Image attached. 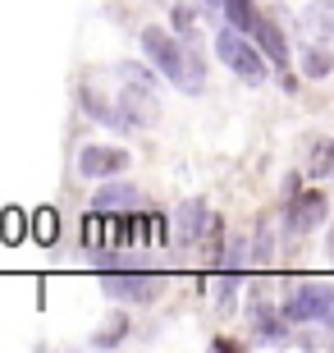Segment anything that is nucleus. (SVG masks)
<instances>
[{"instance_id":"obj_1","label":"nucleus","mask_w":334,"mask_h":353,"mask_svg":"<svg viewBox=\"0 0 334 353\" xmlns=\"http://www.w3.org/2000/svg\"><path fill=\"white\" fill-rule=\"evenodd\" d=\"M284 316H289L293 326H302V321H321L325 330H334V289L316 285V280L298 285L293 294L284 299Z\"/></svg>"},{"instance_id":"obj_2","label":"nucleus","mask_w":334,"mask_h":353,"mask_svg":"<svg viewBox=\"0 0 334 353\" xmlns=\"http://www.w3.org/2000/svg\"><path fill=\"white\" fill-rule=\"evenodd\" d=\"M216 55L243 83H252V88H257V83H266V60H261V51L252 46V41L238 37V28H220V32H216Z\"/></svg>"},{"instance_id":"obj_3","label":"nucleus","mask_w":334,"mask_h":353,"mask_svg":"<svg viewBox=\"0 0 334 353\" xmlns=\"http://www.w3.org/2000/svg\"><path fill=\"white\" fill-rule=\"evenodd\" d=\"M142 51L174 88H183V46L174 37H165L160 28H142Z\"/></svg>"},{"instance_id":"obj_4","label":"nucleus","mask_w":334,"mask_h":353,"mask_svg":"<svg viewBox=\"0 0 334 353\" xmlns=\"http://www.w3.org/2000/svg\"><path fill=\"white\" fill-rule=\"evenodd\" d=\"M101 289L110 299H124V303H152L160 294V280L156 275H142V271H105Z\"/></svg>"},{"instance_id":"obj_5","label":"nucleus","mask_w":334,"mask_h":353,"mask_svg":"<svg viewBox=\"0 0 334 353\" xmlns=\"http://www.w3.org/2000/svg\"><path fill=\"white\" fill-rule=\"evenodd\" d=\"M119 105L129 110L133 129H152L156 119H160V101H156V83H147V79H124V97H119Z\"/></svg>"},{"instance_id":"obj_6","label":"nucleus","mask_w":334,"mask_h":353,"mask_svg":"<svg viewBox=\"0 0 334 353\" xmlns=\"http://www.w3.org/2000/svg\"><path fill=\"white\" fill-rule=\"evenodd\" d=\"M330 216V202H325L321 188H307V193L293 197V211H289V234H307Z\"/></svg>"},{"instance_id":"obj_7","label":"nucleus","mask_w":334,"mask_h":353,"mask_svg":"<svg viewBox=\"0 0 334 353\" xmlns=\"http://www.w3.org/2000/svg\"><path fill=\"white\" fill-rule=\"evenodd\" d=\"M78 170L87 174V179L119 174V170H129V152H124V147H83V157H78Z\"/></svg>"},{"instance_id":"obj_8","label":"nucleus","mask_w":334,"mask_h":353,"mask_svg":"<svg viewBox=\"0 0 334 353\" xmlns=\"http://www.w3.org/2000/svg\"><path fill=\"white\" fill-rule=\"evenodd\" d=\"M202 230H211V221H206V202L202 197L179 202V211H174V234H179V243H197Z\"/></svg>"},{"instance_id":"obj_9","label":"nucleus","mask_w":334,"mask_h":353,"mask_svg":"<svg viewBox=\"0 0 334 353\" xmlns=\"http://www.w3.org/2000/svg\"><path fill=\"white\" fill-rule=\"evenodd\" d=\"M78 101H83L87 119H96V124H105V129H133V119H129V115H119V110L105 101L96 88H83V92H78Z\"/></svg>"},{"instance_id":"obj_10","label":"nucleus","mask_w":334,"mask_h":353,"mask_svg":"<svg viewBox=\"0 0 334 353\" xmlns=\"http://www.w3.org/2000/svg\"><path fill=\"white\" fill-rule=\"evenodd\" d=\"M252 37L261 41V51L275 60L280 69H289V46H284V32L275 28V19H266V14H257V23H252Z\"/></svg>"},{"instance_id":"obj_11","label":"nucleus","mask_w":334,"mask_h":353,"mask_svg":"<svg viewBox=\"0 0 334 353\" xmlns=\"http://www.w3.org/2000/svg\"><path fill=\"white\" fill-rule=\"evenodd\" d=\"M138 202H142V193L133 183H101L96 197H92V207H101V211H133Z\"/></svg>"},{"instance_id":"obj_12","label":"nucleus","mask_w":334,"mask_h":353,"mask_svg":"<svg viewBox=\"0 0 334 353\" xmlns=\"http://www.w3.org/2000/svg\"><path fill=\"white\" fill-rule=\"evenodd\" d=\"M302 28H307L316 41H334V0H316V5H307Z\"/></svg>"},{"instance_id":"obj_13","label":"nucleus","mask_w":334,"mask_h":353,"mask_svg":"<svg viewBox=\"0 0 334 353\" xmlns=\"http://www.w3.org/2000/svg\"><path fill=\"white\" fill-rule=\"evenodd\" d=\"M206 88V60L197 55V32H188V51H183V92Z\"/></svg>"},{"instance_id":"obj_14","label":"nucleus","mask_w":334,"mask_h":353,"mask_svg":"<svg viewBox=\"0 0 334 353\" xmlns=\"http://www.w3.org/2000/svg\"><path fill=\"white\" fill-rule=\"evenodd\" d=\"M330 69H334L330 46H321V41H316V46H307V51H302V74H307V79H330Z\"/></svg>"},{"instance_id":"obj_15","label":"nucleus","mask_w":334,"mask_h":353,"mask_svg":"<svg viewBox=\"0 0 334 353\" xmlns=\"http://www.w3.org/2000/svg\"><path fill=\"white\" fill-rule=\"evenodd\" d=\"M23 234H28V216L19 207H5L0 211V239L5 243H23Z\"/></svg>"},{"instance_id":"obj_16","label":"nucleus","mask_w":334,"mask_h":353,"mask_svg":"<svg viewBox=\"0 0 334 353\" xmlns=\"http://www.w3.org/2000/svg\"><path fill=\"white\" fill-rule=\"evenodd\" d=\"M225 14H229V23L238 28V32H252V23H257V5L252 0H225Z\"/></svg>"},{"instance_id":"obj_17","label":"nucleus","mask_w":334,"mask_h":353,"mask_svg":"<svg viewBox=\"0 0 334 353\" xmlns=\"http://www.w3.org/2000/svg\"><path fill=\"white\" fill-rule=\"evenodd\" d=\"M32 234H37V243H55V234H60V225H55V207H41L37 216H32Z\"/></svg>"},{"instance_id":"obj_18","label":"nucleus","mask_w":334,"mask_h":353,"mask_svg":"<svg viewBox=\"0 0 334 353\" xmlns=\"http://www.w3.org/2000/svg\"><path fill=\"white\" fill-rule=\"evenodd\" d=\"M311 174H316V179L334 174V143H316V157H311Z\"/></svg>"},{"instance_id":"obj_19","label":"nucleus","mask_w":334,"mask_h":353,"mask_svg":"<svg viewBox=\"0 0 334 353\" xmlns=\"http://www.w3.org/2000/svg\"><path fill=\"white\" fill-rule=\"evenodd\" d=\"M124 330H129V321H124V316H110V326H105L92 344H96V349H105V344H119V340H124Z\"/></svg>"},{"instance_id":"obj_20","label":"nucleus","mask_w":334,"mask_h":353,"mask_svg":"<svg viewBox=\"0 0 334 353\" xmlns=\"http://www.w3.org/2000/svg\"><path fill=\"white\" fill-rule=\"evenodd\" d=\"M247 252H252V243H247V239H233L229 252H225V266H229V271H243V266H247Z\"/></svg>"},{"instance_id":"obj_21","label":"nucleus","mask_w":334,"mask_h":353,"mask_svg":"<svg viewBox=\"0 0 334 353\" xmlns=\"http://www.w3.org/2000/svg\"><path fill=\"white\" fill-rule=\"evenodd\" d=\"M169 23H174L179 37H188V32H193V10H188V5H174V10H169Z\"/></svg>"},{"instance_id":"obj_22","label":"nucleus","mask_w":334,"mask_h":353,"mask_svg":"<svg viewBox=\"0 0 334 353\" xmlns=\"http://www.w3.org/2000/svg\"><path fill=\"white\" fill-rule=\"evenodd\" d=\"M257 262L261 266L270 262V230H261V234H257Z\"/></svg>"},{"instance_id":"obj_23","label":"nucleus","mask_w":334,"mask_h":353,"mask_svg":"<svg viewBox=\"0 0 334 353\" xmlns=\"http://www.w3.org/2000/svg\"><path fill=\"white\" fill-rule=\"evenodd\" d=\"M202 10H206V14H216V10H225V0H202Z\"/></svg>"},{"instance_id":"obj_24","label":"nucleus","mask_w":334,"mask_h":353,"mask_svg":"<svg viewBox=\"0 0 334 353\" xmlns=\"http://www.w3.org/2000/svg\"><path fill=\"white\" fill-rule=\"evenodd\" d=\"M330 257H334V230H330Z\"/></svg>"}]
</instances>
